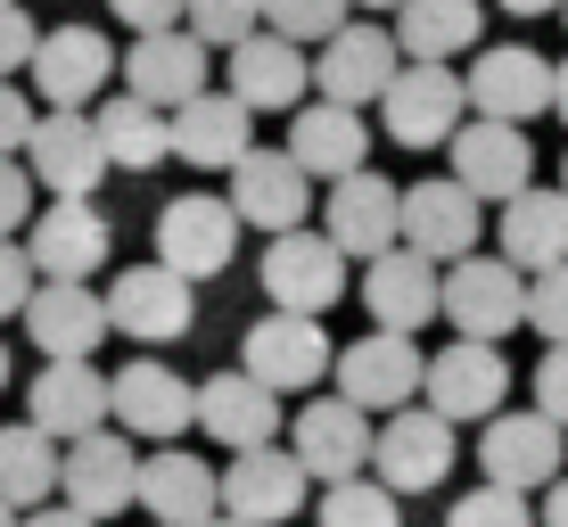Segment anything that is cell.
<instances>
[{"label": "cell", "instance_id": "6da1fadb", "mask_svg": "<svg viewBox=\"0 0 568 527\" xmlns=\"http://www.w3.org/2000/svg\"><path fill=\"white\" fill-rule=\"evenodd\" d=\"M462 124H469V83L454 67H420V58H404L396 83H387V100H379V132L396 149H454Z\"/></svg>", "mask_w": 568, "mask_h": 527}, {"label": "cell", "instance_id": "7a4b0ae2", "mask_svg": "<svg viewBox=\"0 0 568 527\" xmlns=\"http://www.w3.org/2000/svg\"><path fill=\"white\" fill-rule=\"evenodd\" d=\"M240 206L231 199H206V190H182V199H165L156 214V264H173L182 281H214V272L240 264Z\"/></svg>", "mask_w": 568, "mask_h": 527}, {"label": "cell", "instance_id": "3957f363", "mask_svg": "<svg viewBox=\"0 0 568 527\" xmlns=\"http://www.w3.org/2000/svg\"><path fill=\"white\" fill-rule=\"evenodd\" d=\"M264 305H281V314H329V305L346 297V247L329 240V231H281V240H264Z\"/></svg>", "mask_w": 568, "mask_h": 527}, {"label": "cell", "instance_id": "277c9868", "mask_svg": "<svg viewBox=\"0 0 568 527\" xmlns=\"http://www.w3.org/2000/svg\"><path fill=\"white\" fill-rule=\"evenodd\" d=\"M445 322H454V338H511L527 322V272L503 256H462L445 264Z\"/></svg>", "mask_w": 568, "mask_h": 527}, {"label": "cell", "instance_id": "5b68a950", "mask_svg": "<svg viewBox=\"0 0 568 527\" xmlns=\"http://www.w3.org/2000/svg\"><path fill=\"white\" fill-rule=\"evenodd\" d=\"M428 387V355L413 346V330H371V338L338 346V396L363 404V413H404V404H420Z\"/></svg>", "mask_w": 568, "mask_h": 527}, {"label": "cell", "instance_id": "8992f818", "mask_svg": "<svg viewBox=\"0 0 568 527\" xmlns=\"http://www.w3.org/2000/svg\"><path fill=\"white\" fill-rule=\"evenodd\" d=\"M240 363L256 371V379L272 387V396H305V387H322L329 371H338V355H329V330L322 314H256V330H247Z\"/></svg>", "mask_w": 568, "mask_h": 527}, {"label": "cell", "instance_id": "52a82bcc", "mask_svg": "<svg viewBox=\"0 0 568 527\" xmlns=\"http://www.w3.org/2000/svg\"><path fill=\"white\" fill-rule=\"evenodd\" d=\"M26 165H33V182H42L50 199H91L115 173L91 108H50L42 124H33V141H26Z\"/></svg>", "mask_w": 568, "mask_h": 527}, {"label": "cell", "instance_id": "ba28073f", "mask_svg": "<svg viewBox=\"0 0 568 527\" xmlns=\"http://www.w3.org/2000/svg\"><path fill=\"white\" fill-rule=\"evenodd\" d=\"M454 470V420L437 404H404V413L379 420V445H371V478L396 486V495H428Z\"/></svg>", "mask_w": 568, "mask_h": 527}, {"label": "cell", "instance_id": "9c48e42d", "mask_svg": "<svg viewBox=\"0 0 568 527\" xmlns=\"http://www.w3.org/2000/svg\"><path fill=\"white\" fill-rule=\"evenodd\" d=\"M462 83H469V115L536 124V115H552V91H560V58H536L527 42H495V50H478V67H469Z\"/></svg>", "mask_w": 568, "mask_h": 527}, {"label": "cell", "instance_id": "30bf717a", "mask_svg": "<svg viewBox=\"0 0 568 527\" xmlns=\"http://www.w3.org/2000/svg\"><path fill=\"white\" fill-rule=\"evenodd\" d=\"M371 445H379V413H363V404H346V396H313L305 413L288 420V454H297L322 486L363 478Z\"/></svg>", "mask_w": 568, "mask_h": 527}, {"label": "cell", "instance_id": "8fae6325", "mask_svg": "<svg viewBox=\"0 0 568 527\" xmlns=\"http://www.w3.org/2000/svg\"><path fill=\"white\" fill-rule=\"evenodd\" d=\"M503 396H511V363H503L495 338H454V346H437V355H428L420 404H437L454 428H462V420H495Z\"/></svg>", "mask_w": 568, "mask_h": 527}, {"label": "cell", "instance_id": "7c38bea8", "mask_svg": "<svg viewBox=\"0 0 568 527\" xmlns=\"http://www.w3.org/2000/svg\"><path fill=\"white\" fill-rule=\"evenodd\" d=\"M223 91H240L256 115H297L305 91H313V58H305V42H288V33L256 26L247 42H231V58H223Z\"/></svg>", "mask_w": 568, "mask_h": 527}, {"label": "cell", "instance_id": "4fadbf2b", "mask_svg": "<svg viewBox=\"0 0 568 527\" xmlns=\"http://www.w3.org/2000/svg\"><path fill=\"white\" fill-rule=\"evenodd\" d=\"M190 288L199 281H182L173 264H124L108 281V322H115V338H132V346H173L190 330Z\"/></svg>", "mask_w": 568, "mask_h": 527}, {"label": "cell", "instance_id": "5bb4252c", "mask_svg": "<svg viewBox=\"0 0 568 527\" xmlns=\"http://www.w3.org/2000/svg\"><path fill=\"white\" fill-rule=\"evenodd\" d=\"M454 182L495 199V206H511L519 190H536V132L503 124V115H469L454 132Z\"/></svg>", "mask_w": 568, "mask_h": 527}, {"label": "cell", "instance_id": "9a60e30c", "mask_svg": "<svg viewBox=\"0 0 568 527\" xmlns=\"http://www.w3.org/2000/svg\"><path fill=\"white\" fill-rule=\"evenodd\" d=\"M231 206H240L247 231H264V240H281V231H305L313 214V173L288 158V149H247L240 165H231Z\"/></svg>", "mask_w": 568, "mask_h": 527}, {"label": "cell", "instance_id": "2e32d148", "mask_svg": "<svg viewBox=\"0 0 568 527\" xmlns=\"http://www.w3.org/2000/svg\"><path fill=\"white\" fill-rule=\"evenodd\" d=\"M26 420L50 428L58 445L91 437V428H115V379L91 355L83 363H42V371H33V387H26Z\"/></svg>", "mask_w": 568, "mask_h": 527}, {"label": "cell", "instance_id": "e0dca14e", "mask_svg": "<svg viewBox=\"0 0 568 527\" xmlns=\"http://www.w3.org/2000/svg\"><path fill=\"white\" fill-rule=\"evenodd\" d=\"M115 74H124V50H115L100 26H50L42 50H33V91H42L50 108H91Z\"/></svg>", "mask_w": 568, "mask_h": 527}, {"label": "cell", "instance_id": "ac0fdd59", "mask_svg": "<svg viewBox=\"0 0 568 527\" xmlns=\"http://www.w3.org/2000/svg\"><path fill=\"white\" fill-rule=\"evenodd\" d=\"M568 462V428L552 413H495L478 437V470L495 486H519V495H536V486H552Z\"/></svg>", "mask_w": 568, "mask_h": 527}, {"label": "cell", "instance_id": "d6986e66", "mask_svg": "<svg viewBox=\"0 0 568 527\" xmlns=\"http://www.w3.org/2000/svg\"><path fill=\"white\" fill-rule=\"evenodd\" d=\"M26 338L42 346V363L100 355V338H115L108 288H91V281H42V288H33V305H26Z\"/></svg>", "mask_w": 568, "mask_h": 527}, {"label": "cell", "instance_id": "ffe728a7", "mask_svg": "<svg viewBox=\"0 0 568 527\" xmlns=\"http://www.w3.org/2000/svg\"><path fill=\"white\" fill-rule=\"evenodd\" d=\"M58 495L91 519H115L141 503V454H132V428H91L67 445V486Z\"/></svg>", "mask_w": 568, "mask_h": 527}, {"label": "cell", "instance_id": "44dd1931", "mask_svg": "<svg viewBox=\"0 0 568 527\" xmlns=\"http://www.w3.org/2000/svg\"><path fill=\"white\" fill-rule=\"evenodd\" d=\"M305 486H313V470L288 445H256V454L223 462V511L247 519V527H281V519L305 511Z\"/></svg>", "mask_w": 568, "mask_h": 527}, {"label": "cell", "instance_id": "7402d4cb", "mask_svg": "<svg viewBox=\"0 0 568 527\" xmlns=\"http://www.w3.org/2000/svg\"><path fill=\"white\" fill-rule=\"evenodd\" d=\"M396 58H404V42L387 26H338L322 42V58H313V91L346 100V108H379L387 83H396Z\"/></svg>", "mask_w": 568, "mask_h": 527}, {"label": "cell", "instance_id": "603a6c76", "mask_svg": "<svg viewBox=\"0 0 568 527\" xmlns=\"http://www.w3.org/2000/svg\"><path fill=\"white\" fill-rule=\"evenodd\" d=\"M115 428H132V437H156V445H173L182 428H199V387H190L173 363L132 355L124 371H115Z\"/></svg>", "mask_w": 568, "mask_h": 527}, {"label": "cell", "instance_id": "cb8c5ba5", "mask_svg": "<svg viewBox=\"0 0 568 527\" xmlns=\"http://www.w3.org/2000/svg\"><path fill=\"white\" fill-rule=\"evenodd\" d=\"M478 206H486V199H478V190H462L454 173L413 182V190H404V247H420V256H437V264L478 256V231H486Z\"/></svg>", "mask_w": 568, "mask_h": 527}, {"label": "cell", "instance_id": "d4e9b609", "mask_svg": "<svg viewBox=\"0 0 568 527\" xmlns=\"http://www.w3.org/2000/svg\"><path fill=\"white\" fill-rule=\"evenodd\" d=\"M214 42H199L190 26H165V33H132V50H124V91H141V100L156 108H190L206 91V74H214Z\"/></svg>", "mask_w": 568, "mask_h": 527}, {"label": "cell", "instance_id": "484cf974", "mask_svg": "<svg viewBox=\"0 0 568 527\" xmlns=\"http://www.w3.org/2000/svg\"><path fill=\"white\" fill-rule=\"evenodd\" d=\"M363 305L379 330H428L445 314V272L420 247H387V256L363 264Z\"/></svg>", "mask_w": 568, "mask_h": 527}, {"label": "cell", "instance_id": "4316f807", "mask_svg": "<svg viewBox=\"0 0 568 527\" xmlns=\"http://www.w3.org/2000/svg\"><path fill=\"white\" fill-rule=\"evenodd\" d=\"M322 231L346 247V256H387V247H404V190L396 182H379V173H346V182H329V214H322Z\"/></svg>", "mask_w": 568, "mask_h": 527}, {"label": "cell", "instance_id": "83f0119b", "mask_svg": "<svg viewBox=\"0 0 568 527\" xmlns=\"http://www.w3.org/2000/svg\"><path fill=\"white\" fill-rule=\"evenodd\" d=\"M199 428L223 454H256V445L281 437V396L256 379V371H214V379H199Z\"/></svg>", "mask_w": 568, "mask_h": 527}, {"label": "cell", "instance_id": "f1b7e54d", "mask_svg": "<svg viewBox=\"0 0 568 527\" xmlns=\"http://www.w3.org/2000/svg\"><path fill=\"white\" fill-rule=\"evenodd\" d=\"M256 149V108L240 91H199L190 108H173V158L199 173H231Z\"/></svg>", "mask_w": 568, "mask_h": 527}, {"label": "cell", "instance_id": "f546056e", "mask_svg": "<svg viewBox=\"0 0 568 527\" xmlns=\"http://www.w3.org/2000/svg\"><path fill=\"white\" fill-rule=\"evenodd\" d=\"M288 158H297L313 182H346V173L371 165V124L363 108L346 100H305L297 115H288Z\"/></svg>", "mask_w": 568, "mask_h": 527}, {"label": "cell", "instance_id": "4dcf8cb0", "mask_svg": "<svg viewBox=\"0 0 568 527\" xmlns=\"http://www.w3.org/2000/svg\"><path fill=\"white\" fill-rule=\"evenodd\" d=\"M26 247H33V264H42V281H91V272L108 264V214L91 199H50L33 214Z\"/></svg>", "mask_w": 568, "mask_h": 527}, {"label": "cell", "instance_id": "1f68e13d", "mask_svg": "<svg viewBox=\"0 0 568 527\" xmlns=\"http://www.w3.org/2000/svg\"><path fill=\"white\" fill-rule=\"evenodd\" d=\"M141 511L156 527H206V519H223V470H206L199 454L165 445V454L141 462Z\"/></svg>", "mask_w": 568, "mask_h": 527}, {"label": "cell", "instance_id": "d6a6232c", "mask_svg": "<svg viewBox=\"0 0 568 527\" xmlns=\"http://www.w3.org/2000/svg\"><path fill=\"white\" fill-rule=\"evenodd\" d=\"M495 247L527 272V281L568 264V190H519V199L503 206V223H495Z\"/></svg>", "mask_w": 568, "mask_h": 527}, {"label": "cell", "instance_id": "836d02e7", "mask_svg": "<svg viewBox=\"0 0 568 527\" xmlns=\"http://www.w3.org/2000/svg\"><path fill=\"white\" fill-rule=\"evenodd\" d=\"M91 115H100V141H108L115 173H149V165L173 158V108L141 100V91H108Z\"/></svg>", "mask_w": 568, "mask_h": 527}, {"label": "cell", "instance_id": "e575fe53", "mask_svg": "<svg viewBox=\"0 0 568 527\" xmlns=\"http://www.w3.org/2000/svg\"><path fill=\"white\" fill-rule=\"evenodd\" d=\"M478 26H486V0H404L396 9V42L420 67H454L462 50H478Z\"/></svg>", "mask_w": 568, "mask_h": 527}, {"label": "cell", "instance_id": "d590c367", "mask_svg": "<svg viewBox=\"0 0 568 527\" xmlns=\"http://www.w3.org/2000/svg\"><path fill=\"white\" fill-rule=\"evenodd\" d=\"M58 486H67V445H58L50 428H33V420L0 428V495H9L17 511L58 503Z\"/></svg>", "mask_w": 568, "mask_h": 527}, {"label": "cell", "instance_id": "8d00e7d4", "mask_svg": "<svg viewBox=\"0 0 568 527\" xmlns=\"http://www.w3.org/2000/svg\"><path fill=\"white\" fill-rule=\"evenodd\" d=\"M396 486H379V478H338V486H322V503H313V527H404L396 511Z\"/></svg>", "mask_w": 568, "mask_h": 527}, {"label": "cell", "instance_id": "74e56055", "mask_svg": "<svg viewBox=\"0 0 568 527\" xmlns=\"http://www.w3.org/2000/svg\"><path fill=\"white\" fill-rule=\"evenodd\" d=\"M264 26L288 33V42H313V50H322L338 26H355V0H264Z\"/></svg>", "mask_w": 568, "mask_h": 527}, {"label": "cell", "instance_id": "f35d334b", "mask_svg": "<svg viewBox=\"0 0 568 527\" xmlns=\"http://www.w3.org/2000/svg\"><path fill=\"white\" fill-rule=\"evenodd\" d=\"M445 527H544V519L527 511L519 486H495V478H486V486H469L454 511H445Z\"/></svg>", "mask_w": 568, "mask_h": 527}, {"label": "cell", "instance_id": "ab89813d", "mask_svg": "<svg viewBox=\"0 0 568 527\" xmlns=\"http://www.w3.org/2000/svg\"><path fill=\"white\" fill-rule=\"evenodd\" d=\"M264 26V0H190V33L214 50H231V42H247V33Z\"/></svg>", "mask_w": 568, "mask_h": 527}, {"label": "cell", "instance_id": "60d3db41", "mask_svg": "<svg viewBox=\"0 0 568 527\" xmlns=\"http://www.w3.org/2000/svg\"><path fill=\"white\" fill-rule=\"evenodd\" d=\"M33 214H42V182L26 158H0V240H26Z\"/></svg>", "mask_w": 568, "mask_h": 527}, {"label": "cell", "instance_id": "b9f144b4", "mask_svg": "<svg viewBox=\"0 0 568 527\" xmlns=\"http://www.w3.org/2000/svg\"><path fill=\"white\" fill-rule=\"evenodd\" d=\"M527 330H536L544 346H568V264L527 281Z\"/></svg>", "mask_w": 568, "mask_h": 527}, {"label": "cell", "instance_id": "7bdbcfd3", "mask_svg": "<svg viewBox=\"0 0 568 527\" xmlns=\"http://www.w3.org/2000/svg\"><path fill=\"white\" fill-rule=\"evenodd\" d=\"M33 288H42V264H33L26 240H0V322H26Z\"/></svg>", "mask_w": 568, "mask_h": 527}, {"label": "cell", "instance_id": "ee69618b", "mask_svg": "<svg viewBox=\"0 0 568 527\" xmlns=\"http://www.w3.org/2000/svg\"><path fill=\"white\" fill-rule=\"evenodd\" d=\"M33 50H42V26L26 17V0H0V83L33 74Z\"/></svg>", "mask_w": 568, "mask_h": 527}, {"label": "cell", "instance_id": "f6af8a7d", "mask_svg": "<svg viewBox=\"0 0 568 527\" xmlns=\"http://www.w3.org/2000/svg\"><path fill=\"white\" fill-rule=\"evenodd\" d=\"M536 413H552L560 428H568V346H544V363H536Z\"/></svg>", "mask_w": 568, "mask_h": 527}, {"label": "cell", "instance_id": "bcb514c9", "mask_svg": "<svg viewBox=\"0 0 568 527\" xmlns=\"http://www.w3.org/2000/svg\"><path fill=\"white\" fill-rule=\"evenodd\" d=\"M33 124H42V115H33V100H26L17 83H0V158H26Z\"/></svg>", "mask_w": 568, "mask_h": 527}, {"label": "cell", "instance_id": "7dc6e473", "mask_svg": "<svg viewBox=\"0 0 568 527\" xmlns=\"http://www.w3.org/2000/svg\"><path fill=\"white\" fill-rule=\"evenodd\" d=\"M115 9V26H132V33H165V26H190V0H108Z\"/></svg>", "mask_w": 568, "mask_h": 527}, {"label": "cell", "instance_id": "c3c4849f", "mask_svg": "<svg viewBox=\"0 0 568 527\" xmlns=\"http://www.w3.org/2000/svg\"><path fill=\"white\" fill-rule=\"evenodd\" d=\"M26 527H100V519L74 511V503H42V511H26Z\"/></svg>", "mask_w": 568, "mask_h": 527}, {"label": "cell", "instance_id": "681fc988", "mask_svg": "<svg viewBox=\"0 0 568 527\" xmlns=\"http://www.w3.org/2000/svg\"><path fill=\"white\" fill-rule=\"evenodd\" d=\"M544 527H568V478H552V486H544V511H536Z\"/></svg>", "mask_w": 568, "mask_h": 527}, {"label": "cell", "instance_id": "f907efd6", "mask_svg": "<svg viewBox=\"0 0 568 527\" xmlns=\"http://www.w3.org/2000/svg\"><path fill=\"white\" fill-rule=\"evenodd\" d=\"M495 9H511V17H560L568 0H495Z\"/></svg>", "mask_w": 568, "mask_h": 527}, {"label": "cell", "instance_id": "816d5d0a", "mask_svg": "<svg viewBox=\"0 0 568 527\" xmlns=\"http://www.w3.org/2000/svg\"><path fill=\"white\" fill-rule=\"evenodd\" d=\"M552 115L568 124V58H560V91H552Z\"/></svg>", "mask_w": 568, "mask_h": 527}, {"label": "cell", "instance_id": "f5cc1de1", "mask_svg": "<svg viewBox=\"0 0 568 527\" xmlns=\"http://www.w3.org/2000/svg\"><path fill=\"white\" fill-rule=\"evenodd\" d=\"M0 527H26V511H17V503H9V495H0Z\"/></svg>", "mask_w": 568, "mask_h": 527}, {"label": "cell", "instance_id": "db71d44e", "mask_svg": "<svg viewBox=\"0 0 568 527\" xmlns=\"http://www.w3.org/2000/svg\"><path fill=\"white\" fill-rule=\"evenodd\" d=\"M355 9H379V17H396V9H404V0H355Z\"/></svg>", "mask_w": 568, "mask_h": 527}, {"label": "cell", "instance_id": "11a10c76", "mask_svg": "<svg viewBox=\"0 0 568 527\" xmlns=\"http://www.w3.org/2000/svg\"><path fill=\"white\" fill-rule=\"evenodd\" d=\"M206 527H247V519H231V511H223V519H206Z\"/></svg>", "mask_w": 568, "mask_h": 527}, {"label": "cell", "instance_id": "9f6ffc18", "mask_svg": "<svg viewBox=\"0 0 568 527\" xmlns=\"http://www.w3.org/2000/svg\"><path fill=\"white\" fill-rule=\"evenodd\" d=\"M0 387H9V346H0Z\"/></svg>", "mask_w": 568, "mask_h": 527}, {"label": "cell", "instance_id": "6f0895ef", "mask_svg": "<svg viewBox=\"0 0 568 527\" xmlns=\"http://www.w3.org/2000/svg\"><path fill=\"white\" fill-rule=\"evenodd\" d=\"M560 190H568V158H560Z\"/></svg>", "mask_w": 568, "mask_h": 527}, {"label": "cell", "instance_id": "680465c9", "mask_svg": "<svg viewBox=\"0 0 568 527\" xmlns=\"http://www.w3.org/2000/svg\"><path fill=\"white\" fill-rule=\"evenodd\" d=\"M560 26H568V9H560Z\"/></svg>", "mask_w": 568, "mask_h": 527}]
</instances>
